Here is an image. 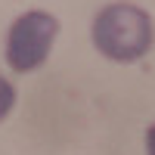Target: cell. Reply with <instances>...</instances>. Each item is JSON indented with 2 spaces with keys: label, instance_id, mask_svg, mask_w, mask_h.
<instances>
[{
  "label": "cell",
  "instance_id": "4",
  "mask_svg": "<svg viewBox=\"0 0 155 155\" xmlns=\"http://www.w3.org/2000/svg\"><path fill=\"white\" fill-rule=\"evenodd\" d=\"M146 152H149V155H155V124L146 130Z\"/></svg>",
  "mask_w": 155,
  "mask_h": 155
},
{
  "label": "cell",
  "instance_id": "3",
  "mask_svg": "<svg viewBox=\"0 0 155 155\" xmlns=\"http://www.w3.org/2000/svg\"><path fill=\"white\" fill-rule=\"evenodd\" d=\"M12 106H16V87H12L6 78L0 74V121L12 112Z\"/></svg>",
  "mask_w": 155,
  "mask_h": 155
},
{
  "label": "cell",
  "instance_id": "1",
  "mask_svg": "<svg viewBox=\"0 0 155 155\" xmlns=\"http://www.w3.org/2000/svg\"><path fill=\"white\" fill-rule=\"evenodd\" d=\"M155 41V25L137 3H109L93 19V47L112 62L143 59Z\"/></svg>",
  "mask_w": 155,
  "mask_h": 155
},
{
  "label": "cell",
  "instance_id": "2",
  "mask_svg": "<svg viewBox=\"0 0 155 155\" xmlns=\"http://www.w3.org/2000/svg\"><path fill=\"white\" fill-rule=\"evenodd\" d=\"M59 34V22L56 16H50L44 9H28L9 25L6 34V62L12 71H34L41 68L50 50H53V41Z\"/></svg>",
  "mask_w": 155,
  "mask_h": 155
}]
</instances>
